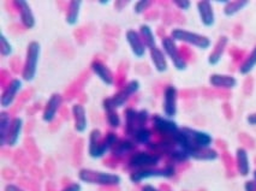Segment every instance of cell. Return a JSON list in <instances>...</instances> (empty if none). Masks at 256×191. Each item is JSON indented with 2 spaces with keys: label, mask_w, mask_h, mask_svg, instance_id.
<instances>
[{
  "label": "cell",
  "mask_w": 256,
  "mask_h": 191,
  "mask_svg": "<svg viewBox=\"0 0 256 191\" xmlns=\"http://www.w3.org/2000/svg\"><path fill=\"white\" fill-rule=\"evenodd\" d=\"M119 137L116 132H107L105 136L99 129L92 130L89 134L88 154L92 159H101L112 150L113 146L118 142Z\"/></svg>",
  "instance_id": "obj_1"
},
{
  "label": "cell",
  "mask_w": 256,
  "mask_h": 191,
  "mask_svg": "<svg viewBox=\"0 0 256 191\" xmlns=\"http://www.w3.org/2000/svg\"><path fill=\"white\" fill-rule=\"evenodd\" d=\"M140 86H141V83L138 80H129L114 95L102 100V110L104 111H110V110H118L123 107L130 100V98L140 90Z\"/></svg>",
  "instance_id": "obj_2"
},
{
  "label": "cell",
  "mask_w": 256,
  "mask_h": 191,
  "mask_svg": "<svg viewBox=\"0 0 256 191\" xmlns=\"http://www.w3.org/2000/svg\"><path fill=\"white\" fill-rule=\"evenodd\" d=\"M78 179L83 183L99 186H117L122 182V178L116 173L95 171L90 168L80 170Z\"/></svg>",
  "instance_id": "obj_3"
},
{
  "label": "cell",
  "mask_w": 256,
  "mask_h": 191,
  "mask_svg": "<svg viewBox=\"0 0 256 191\" xmlns=\"http://www.w3.org/2000/svg\"><path fill=\"white\" fill-rule=\"evenodd\" d=\"M41 54V46L38 41H32L28 44L26 50V58L22 68V80L26 82H32L36 77L38 59Z\"/></svg>",
  "instance_id": "obj_4"
},
{
  "label": "cell",
  "mask_w": 256,
  "mask_h": 191,
  "mask_svg": "<svg viewBox=\"0 0 256 191\" xmlns=\"http://www.w3.org/2000/svg\"><path fill=\"white\" fill-rule=\"evenodd\" d=\"M176 42H183L192 44L198 50H208L212 46V41L206 35L198 34V32L186 30L183 28H174L170 35Z\"/></svg>",
  "instance_id": "obj_5"
},
{
  "label": "cell",
  "mask_w": 256,
  "mask_h": 191,
  "mask_svg": "<svg viewBox=\"0 0 256 191\" xmlns=\"http://www.w3.org/2000/svg\"><path fill=\"white\" fill-rule=\"evenodd\" d=\"M176 176V167L172 164H168L164 167H152V168L138 170V171H132L129 176L130 182L138 184L146 179L150 178H174Z\"/></svg>",
  "instance_id": "obj_6"
},
{
  "label": "cell",
  "mask_w": 256,
  "mask_h": 191,
  "mask_svg": "<svg viewBox=\"0 0 256 191\" xmlns=\"http://www.w3.org/2000/svg\"><path fill=\"white\" fill-rule=\"evenodd\" d=\"M162 154L153 153V152L138 150L135 152L132 155H130L129 161H128V167L132 168V171L152 168V167H158V165L162 162Z\"/></svg>",
  "instance_id": "obj_7"
},
{
  "label": "cell",
  "mask_w": 256,
  "mask_h": 191,
  "mask_svg": "<svg viewBox=\"0 0 256 191\" xmlns=\"http://www.w3.org/2000/svg\"><path fill=\"white\" fill-rule=\"evenodd\" d=\"M162 50H164L166 56H168L170 60L172 62L176 70L184 71L186 70L188 62L184 56L182 54L180 48H178L177 42L171 36H165L162 40Z\"/></svg>",
  "instance_id": "obj_8"
},
{
  "label": "cell",
  "mask_w": 256,
  "mask_h": 191,
  "mask_svg": "<svg viewBox=\"0 0 256 191\" xmlns=\"http://www.w3.org/2000/svg\"><path fill=\"white\" fill-rule=\"evenodd\" d=\"M152 124H153V129L158 134L162 135L165 138H174V137L180 132V128L176 123L174 119L162 117L160 114H154L152 117Z\"/></svg>",
  "instance_id": "obj_9"
},
{
  "label": "cell",
  "mask_w": 256,
  "mask_h": 191,
  "mask_svg": "<svg viewBox=\"0 0 256 191\" xmlns=\"http://www.w3.org/2000/svg\"><path fill=\"white\" fill-rule=\"evenodd\" d=\"M178 90L174 86L168 84L165 86L162 92V112L165 117L174 118L178 112Z\"/></svg>",
  "instance_id": "obj_10"
},
{
  "label": "cell",
  "mask_w": 256,
  "mask_h": 191,
  "mask_svg": "<svg viewBox=\"0 0 256 191\" xmlns=\"http://www.w3.org/2000/svg\"><path fill=\"white\" fill-rule=\"evenodd\" d=\"M62 102H64V99L60 94L56 92V94L50 95L42 110V120L44 123H52L54 120L56 113L62 108Z\"/></svg>",
  "instance_id": "obj_11"
},
{
  "label": "cell",
  "mask_w": 256,
  "mask_h": 191,
  "mask_svg": "<svg viewBox=\"0 0 256 191\" xmlns=\"http://www.w3.org/2000/svg\"><path fill=\"white\" fill-rule=\"evenodd\" d=\"M14 6H16L17 11L20 14V20L22 26L26 29H32L36 24V20H35L34 12H32L30 5L26 0H16L14 2Z\"/></svg>",
  "instance_id": "obj_12"
},
{
  "label": "cell",
  "mask_w": 256,
  "mask_h": 191,
  "mask_svg": "<svg viewBox=\"0 0 256 191\" xmlns=\"http://www.w3.org/2000/svg\"><path fill=\"white\" fill-rule=\"evenodd\" d=\"M125 38H126V42L129 44L132 54L136 58H144L146 52H147V47H146L140 32L138 30H134V29H129L125 32Z\"/></svg>",
  "instance_id": "obj_13"
},
{
  "label": "cell",
  "mask_w": 256,
  "mask_h": 191,
  "mask_svg": "<svg viewBox=\"0 0 256 191\" xmlns=\"http://www.w3.org/2000/svg\"><path fill=\"white\" fill-rule=\"evenodd\" d=\"M90 68L95 76H96L104 84L108 86L114 84V74H113L111 68L107 66V64H105L102 60L95 59V60L92 62Z\"/></svg>",
  "instance_id": "obj_14"
},
{
  "label": "cell",
  "mask_w": 256,
  "mask_h": 191,
  "mask_svg": "<svg viewBox=\"0 0 256 191\" xmlns=\"http://www.w3.org/2000/svg\"><path fill=\"white\" fill-rule=\"evenodd\" d=\"M20 88H22V80L18 78H12L8 83V86L2 90V99H0V102H2V106L4 108H8V107L12 105Z\"/></svg>",
  "instance_id": "obj_15"
},
{
  "label": "cell",
  "mask_w": 256,
  "mask_h": 191,
  "mask_svg": "<svg viewBox=\"0 0 256 191\" xmlns=\"http://www.w3.org/2000/svg\"><path fill=\"white\" fill-rule=\"evenodd\" d=\"M196 8H198V14L202 24L207 26V28L213 26L214 23H216V14H214L212 2L200 0V2H196Z\"/></svg>",
  "instance_id": "obj_16"
},
{
  "label": "cell",
  "mask_w": 256,
  "mask_h": 191,
  "mask_svg": "<svg viewBox=\"0 0 256 191\" xmlns=\"http://www.w3.org/2000/svg\"><path fill=\"white\" fill-rule=\"evenodd\" d=\"M71 114L74 119V129L77 134L86 132L88 128L87 120V111H86L84 106L81 104H74L71 107Z\"/></svg>",
  "instance_id": "obj_17"
},
{
  "label": "cell",
  "mask_w": 256,
  "mask_h": 191,
  "mask_svg": "<svg viewBox=\"0 0 256 191\" xmlns=\"http://www.w3.org/2000/svg\"><path fill=\"white\" fill-rule=\"evenodd\" d=\"M236 77L231 74H213L210 77V84L213 88L224 89V90H231V89L237 86Z\"/></svg>",
  "instance_id": "obj_18"
},
{
  "label": "cell",
  "mask_w": 256,
  "mask_h": 191,
  "mask_svg": "<svg viewBox=\"0 0 256 191\" xmlns=\"http://www.w3.org/2000/svg\"><path fill=\"white\" fill-rule=\"evenodd\" d=\"M136 144L132 138H119L118 142L113 146L111 153L116 158H124L126 155H132L136 152Z\"/></svg>",
  "instance_id": "obj_19"
},
{
  "label": "cell",
  "mask_w": 256,
  "mask_h": 191,
  "mask_svg": "<svg viewBox=\"0 0 256 191\" xmlns=\"http://www.w3.org/2000/svg\"><path fill=\"white\" fill-rule=\"evenodd\" d=\"M228 44V38L220 36L218 40H216V44H214L212 52H210V56H208V64L212 65V66H216V64H219L220 60H222V56H224Z\"/></svg>",
  "instance_id": "obj_20"
},
{
  "label": "cell",
  "mask_w": 256,
  "mask_h": 191,
  "mask_svg": "<svg viewBox=\"0 0 256 191\" xmlns=\"http://www.w3.org/2000/svg\"><path fill=\"white\" fill-rule=\"evenodd\" d=\"M22 130H23V119L20 117H14L12 119V123H11L10 129L8 131L6 138H5V146L14 147V146L18 143Z\"/></svg>",
  "instance_id": "obj_21"
},
{
  "label": "cell",
  "mask_w": 256,
  "mask_h": 191,
  "mask_svg": "<svg viewBox=\"0 0 256 191\" xmlns=\"http://www.w3.org/2000/svg\"><path fill=\"white\" fill-rule=\"evenodd\" d=\"M236 168L238 174L242 177H246L250 173V160L248 150L246 148H237L236 150Z\"/></svg>",
  "instance_id": "obj_22"
},
{
  "label": "cell",
  "mask_w": 256,
  "mask_h": 191,
  "mask_svg": "<svg viewBox=\"0 0 256 191\" xmlns=\"http://www.w3.org/2000/svg\"><path fill=\"white\" fill-rule=\"evenodd\" d=\"M150 56L154 65V68H156L158 72L162 74L168 71V59H166V54L160 47H154V48L150 50Z\"/></svg>",
  "instance_id": "obj_23"
},
{
  "label": "cell",
  "mask_w": 256,
  "mask_h": 191,
  "mask_svg": "<svg viewBox=\"0 0 256 191\" xmlns=\"http://www.w3.org/2000/svg\"><path fill=\"white\" fill-rule=\"evenodd\" d=\"M82 2L81 0H71L68 2L66 12H65V22L69 26H76L80 20Z\"/></svg>",
  "instance_id": "obj_24"
},
{
  "label": "cell",
  "mask_w": 256,
  "mask_h": 191,
  "mask_svg": "<svg viewBox=\"0 0 256 191\" xmlns=\"http://www.w3.org/2000/svg\"><path fill=\"white\" fill-rule=\"evenodd\" d=\"M138 110L129 107V108L125 110L124 112V118H125V124H124V131L126 137H130L132 135V132L136 129H138Z\"/></svg>",
  "instance_id": "obj_25"
},
{
  "label": "cell",
  "mask_w": 256,
  "mask_h": 191,
  "mask_svg": "<svg viewBox=\"0 0 256 191\" xmlns=\"http://www.w3.org/2000/svg\"><path fill=\"white\" fill-rule=\"evenodd\" d=\"M128 138H132L136 144L148 146L152 142V131L147 126L138 128L132 132V135Z\"/></svg>",
  "instance_id": "obj_26"
},
{
  "label": "cell",
  "mask_w": 256,
  "mask_h": 191,
  "mask_svg": "<svg viewBox=\"0 0 256 191\" xmlns=\"http://www.w3.org/2000/svg\"><path fill=\"white\" fill-rule=\"evenodd\" d=\"M138 32H140V35H141L142 40H144L147 50H152V48H154V47H158L156 35H154V32H153V30H152V28L150 26L141 24L140 26Z\"/></svg>",
  "instance_id": "obj_27"
},
{
  "label": "cell",
  "mask_w": 256,
  "mask_h": 191,
  "mask_svg": "<svg viewBox=\"0 0 256 191\" xmlns=\"http://www.w3.org/2000/svg\"><path fill=\"white\" fill-rule=\"evenodd\" d=\"M256 68V46L250 50V53L246 56V59L242 62V64L238 68V71H240V74L246 76V74H249L252 70Z\"/></svg>",
  "instance_id": "obj_28"
},
{
  "label": "cell",
  "mask_w": 256,
  "mask_h": 191,
  "mask_svg": "<svg viewBox=\"0 0 256 191\" xmlns=\"http://www.w3.org/2000/svg\"><path fill=\"white\" fill-rule=\"evenodd\" d=\"M249 4L248 0H228L224 6V14L228 17L234 16V14L246 8Z\"/></svg>",
  "instance_id": "obj_29"
},
{
  "label": "cell",
  "mask_w": 256,
  "mask_h": 191,
  "mask_svg": "<svg viewBox=\"0 0 256 191\" xmlns=\"http://www.w3.org/2000/svg\"><path fill=\"white\" fill-rule=\"evenodd\" d=\"M219 158L218 152L213 148H202L192 154V159L198 161H214Z\"/></svg>",
  "instance_id": "obj_30"
},
{
  "label": "cell",
  "mask_w": 256,
  "mask_h": 191,
  "mask_svg": "<svg viewBox=\"0 0 256 191\" xmlns=\"http://www.w3.org/2000/svg\"><path fill=\"white\" fill-rule=\"evenodd\" d=\"M12 119L14 118H11L8 112L2 111L0 114V142H2V146H5V138H6L8 131L12 123Z\"/></svg>",
  "instance_id": "obj_31"
},
{
  "label": "cell",
  "mask_w": 256,
  "mask_h": 191,
  "mask_svg": "<svg viewBox=\"0 0 256 191\" xmlns=\"http://www.w3.org/2000/svg\"><path fill=\"white\" fill-rule=\"evenodd\" d=\"M106 123L108 124L110 128L112 129H118L122 125V119L119 117L117 110H110V111H105Z\"/></svg>",
  "instance_id": "obj_32"
},
{
  "label": "cell",
  "mask_w": 256,
  "mask_h": 191,
  "mask_svg": "<svg viewBox=\"0 0 256 191\" xmlns=\"http://www.w3.org/2000/svg\"><path fill=\"white\" fill-rule=\"evenodd\" d=\"M12 44H10V41L8 40L6 36L4 34L0 35V53L2 56H8L12 54Z\"/></svg>",
  "instance_id": "obj_33"
},
{
  "label": "cell",
  "mask_w": 256,
  "mask_h": 191,
  "mask_svg": "<svg viewBox=\"0 0 256 191\" xmlns=\"http://www.w3.org/2000/svg\"><path fill=\"white\" fill-rule=\"evenodd\" d=\"M152 4H153V2H150V0H138V2H135L132 10L135 14H142L150 8Z\"/></svg>",
  "instance_id": "obj_34"
},
{
  "label": "cell",
  "mask_w": 256,
  "mask_h": 191,
  "mask_svg": "<svg viewBox=\"0 0 256 191\" xmlns=\"http://www.w3.org/2000/svg\"><path fill=\"white\" fill-rule=\"evenodd\" d=\"M174 4L177 6V8H180L182 11L189 10L190 6H192V2L190 0H174Z\"/></svg>",
  "instance_id": "obj_35"
},
{
  "label": "cell",
  "mask_w": 256,
  "mask_h": 191,
  "mask_svg": "<svg viewBox=\"0 0 256 191\" xmlns=\"http://www.w3.org/2000/svg\"><path fill=\"white\" fill-rule=\"evenodd\" d=\"M60 191H82L81 184L77 183V182H74V183H70L66 186H64Z\"/></svg>",
  "instance_id": "obj_36"
},
{
  "label": "cell",
  "mask_w": 256,
  "mask_h": 191,
  "mask_svg": "<svg viewBox=\"0 0 256 191\" xmlns=\"http://www.w3.org/2000/svg\"><path fill=\"white\" fill-rule=\"evenodd\" d=\"M244 191H256V184L254 180H248L244 184Z\"/></svg>",
  "instance_id": "obj_37"
},
{
  "label": "cell",
  "mask_w": 256,
  "mask_h": 191,
  "mask_svg": "<svg viewBox=\"0 0 256 191\" xmlns=\"http://www.w3.org/2000/svg\"><path fill=\"white\" fill-rule=\"evenodd\" d=\"M4 191H24V190L16 184H8L6 186H5Z\"/></svg>",
  "instance_id": "obj_38"
},
{
  "label": "cell",
  "mask_w": 256,
  "mask_h": 191,
  "mask_svg": "<svg viewBox=\"0 0 256 191\" xmlns=\"http://www.w3.org/2000/svg\"><path fill=\"white\" fill-rule=\"evenodd\" d=\"M129 2H123V0H120V2H114L116 10H117V11H122L125 6H126L128 4H129Z\"/></svg>",
  "instance_id": "obj_39"
},
{
  "label": "cell",
  "mask_w": 256,
  "mask_h": 191,
  "mask_svg": "<svg viewBox=\"0 0 256 191\" xmlns=\"http://www.w3.org/2000/svg\"><path fill=\"white\" fill-rule=\"evenodd\" d=\"M246 123L249 125H252V126H256V112L252 113V114H249L246 117Z\"/></svg>",
  "instance_id": "obj_40"
},
{
  "label": "cell",
  "mask_w": 256,
  "mask_h": 191,
  "mask_svg": "<svg viewBox=\"0 0 256 191\" xmlns=\"http://www.w3.org/2000/svg\"><path fill=\"white\" fill-rule=\"evenodd\" d=\"M141 191H160L158 188L154 186V185H150V184H146L142 186Z\"/></svg>",
  "instance_id": "obj_41"
},
{
  "label": "cell",
  "mask_w": 256,
  "mask_h": 191,
  "mask_svg": "<svg viewBox=\"0 0 256 191\" xmlns=\"http://www.w3.org/2000/svg\"><path fill=\"white\" fill-rule=\"evenodd\" d=\"M99 4H101V5H108L110 2H108V0H100Z\"/></svg>",
  "instance_id": "obj_42"
},
{
  "label": "cell",
  "mask_w": 256,
  "mask_h": 191,
  "mask_svg": "<svg viewBox=\"0 0 256 191\" xmlns=\"http://www.w3.org/2000/svg\"><path fill=\"white\" fill-rule=\"evenodd\" d=\"M252 180H254L255 184H256V170L254 172H252Z\"/></svg>",
  "instance_id": "obj_43"
}]
</instances>
